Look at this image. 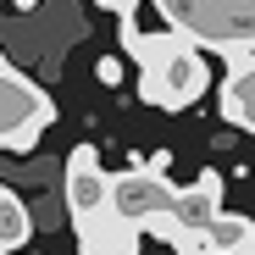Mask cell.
<instances>
[{
	"label": "cell",
	"mask_w": 255,
	"mask_h": 255,
	"mask_svg": "<svg viewBox=\"0 0 255 255\" xmlns=\"http://www.w3.org/2000/svg\"><path fill=\"white\" fill-rule=\"evenodd\" d=\"M211 89V67L194 45H172V50H161L155 61H144L139 72V100L161 106V111H183L194 106L200 95Z\"/></svg>",
	"instance_id": "obj_1"
},
{
	"label": "cell",
	"mask_w": 255,
	"mask_h": 255,
	"mask_svg": "<svg viewBox=\"0 0 255 255\" xmlns=\"http://www.w3.org/2000/svg\"><path fill=\"white\" fill-rule=\"evenodd\" d=\"M172 200H178V189L166 183V172H144V166H128V172H117L111 178V211L122 222H150V217H161V211H172Z\"/></svg>",
	"instance_id": "obj_2"
},
{
	"label": "cell",
	"mask_w": 255,
	"mask_h": 255,
	"mask_svg": "<svg viewBox=\"0 0 255 255\" xmlns=\"http://www.w3.org/2000/svg\"><path fill=\"white\" fill-rule=\"evenodd\" d=\"M106 205H111V172L100 166L95 144H78L67 155V217L83 222V217H100Z\"/></svg>",
	"instance_id": "obj_3"
},
{
	"label": "cell",
	"mask_w": 255,
	"mask_h": 255,
	"mask_svg": "<svg viewBox=\"0 0 255 255\" xmlns=\"http://www.w3.org/2000/svg\"><path fill=\"white\" fill-rule=\"evenodd\" d=\"M72 228H78V255H139V239H144V228L122 222L111 205L100 211V217L72 222Z\"/></svg>",
	"instance_id": "obj_4"
},
{
	"label": "cell",
	"mask_w": 255,
	"mask_h": 255,
	"mask_svg": "<svg viewBox=\"0 0 255 255\" xmlns=\"http://www.w3.org/2000/svg\"><path fill=\"white\" fill-rule=\"evenodd\" d=\"M217 211H222V172H217V166H205L189 189H178V200H172V222L189 228V233H200Z\"/></svg>",
	"instance_id": "obj_5"
},
{
	"label": "cell",
	"mask_w": 255,
	"mask_h": 255,
	"mask_svg": "<svg viewBox=\"0 0 255 255\" xmlns=\"http://www.w3.org/2000/svg\"><path fill=\"white\" fill-rule=\"evenodd\" d=\"M200 244H205L211 255H244V250L255 244V222L239 217V211H217V217L200 228Z\"/></svg>",
	"instance_id": "obj_6"
},
{
	"label": "cell",
	"mask_w": 255,
	"mask_h": 255,
	"mask_svg": "<svg viewBox=\"0 0 255 255\" xmlns=\"http://www.w3.org/2000/svg\"><path fill=\"white\" fill-rule=\"evenodd\" d=\"M28 233H33V217H28V205L17 200V189L11 183H0V250H22L28 244Z\"/></svg>",
	"instance_id": "obj_7"
},
{
	"label": "cell",
	"mask_w": 255,
	"mask_h": 255,
	"mask_svg": "<svg viewBox=\"0 0 255 255\" xmlns=\"http://www.w3.org/2000/svg\"><path fill=\"white\" fill-rule=\"evenodd\" d=\"M95 78L106 83V89H117V83H122V61H117V56H100V61H95Z\"/></svg>",
	"instance_id": "obj_8"
},
{
	"label": "cell",
	"mask_w": 255,
	"mask_h": 255,
	"mask_svg": "<svg viewBox=\"0 0 255 255\" xmlns=\"http://www.w3.org/2000/svg\"><path fill=\"white\" fill-rule=\"evenodd\" d=\"M95 6H100V11H117V17H128V11H139L144 0H95Z\"/></svg>",
	"instance_id": "obj_9"
},
{
	"label": "cell",
	"mask_w": 255,
	"mask_h": 255,
	"mask_svg": "<svg viewBox=\"0 0 255 255\" xmlns=\"http://www.w3.org/2000/svg\"><path fill=\"white\" fill-rule=\"evenodd\" d=\"M33 6H39V0H17V11H33Z\"/></svg>",
	"instance_id": "obj_10"
},
{
	"label": "cell",
	"mask_w": 255,
	"mask_h": 255,
	"mask_svg": "<svg viewBox=\"0 0 255 255\" xmlns=\"http://www.w3.org/2000/svg\"><path fill=\"white\" fill-rule=\"evenodd\" d=\"M244 255H255V244H250V250H244Z\"/></svg>",
	"instance_id": "obj_11"
},
{
	"label": "cell",
	"mask_w": 255,
	"mask_h": 255,
	"mask_svg": "<svg viewBox=\"0 0 255 255\" xmlns=\"http://www.w3.org/2000/svg\"><path fill=\"white\" fill-rule=\"evenodd\" d=\"M0 255H6V250H0Z\"/></svg>",
	"instance_id": "obj_12"
},
{
	"label": "cell",
	"mask_w": 255,
	"mask_h": 255,
	"mask_svg": "<svg viewBox=\"0 0 255 255\" xmlns=\"http://www.w3.org/2000/svg\"><path fill=\"white\" fill-rule=\"evenodd\" d=\"M11 255H17V250H11Z\"/></svg>",
	"instance_id": "obj_13"
}]
</instances>
